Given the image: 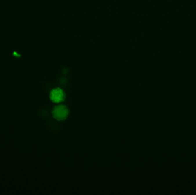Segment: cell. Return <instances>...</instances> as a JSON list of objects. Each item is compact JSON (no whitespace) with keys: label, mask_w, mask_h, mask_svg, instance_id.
I'll return each instance as SVG.
<instances>
[{"label":"cell","mask_w":196,"mask_h":195,"mask_svg":"<svg viewBox=\"0 0 196 195\" xmlns=\"http://www.w3.org/2000/svg\"><path fill=\"white\" fill-rule=\"evenodd\" d=\"M69 114V111L67 107L64 105H59L55 106L52 111L53 117L58 121L66 120Z\"/></svg>","instance_id":"6da1fadb"},{"label":"cell","mask_w":196,"mask_h":195,"mask_svg":"<svg viewBox=\"0 0 196 195\" xmlns=\"http://www.w3.org/2000/svg\"><path fill=\"white\" fill-rule=\"evenodd\" d=\"M49 98L52 102L54 103H60L63 102L65 98L66 95L63 91L59 88H57L53 89L49 95Z\"/></svg>","instance_id":"7a4b0ae2"}]
</instances>
